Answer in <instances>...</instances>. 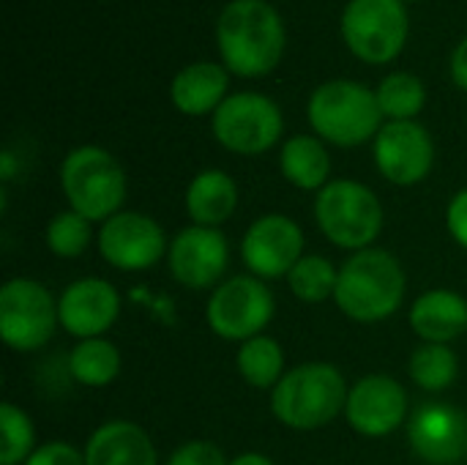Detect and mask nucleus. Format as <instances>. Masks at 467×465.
Wrapping results in <instances>:
<instances>
[{
	"label": "nucleus",
	"instance_id": "23",
	"mask_svg": "<svg viewBox=\"0 0 467 465\" xmlns=\"http://www.w3.org/2000/svg\"><path fill=\"white\" fill-rule=\"evenodd\" d=\"M68 375L88 386L104 389L120 375V351L107 337L79 340L68 354Z\"/></svg>",
	"mask_w": 467,
	"mask_h": 465
},
{
	"label": "nucleus",
	"instance_id": "6",
	"mask_svg": "<svg viewBox=\"0 0 467 465\" xmlns=\"http://www.w3.org/2000/svg\"><path fill=\"white\" fill-rule=\"evenodd\" d=\"M320 233L339 249H369L383 230V206L378 195L353 178L328 181L315 200Z\"/></svg>",
	"mask_w": 467,
	"mask_h": 465
},
{
	"label": "nucleus",
	"instance_id": "21",
	"mask_svg": "<svg viewBox=\"0 0 467 465\" xmlns=\"http://www.w3.org/2000/svg\"><path fill=\"white\" fill-rule=\"evenodd\" d=\"M227 71L216 63H192L175 74L170 96L183 115L216 112L227 93Z\"/></svg>",
	"mask_w": 467,
	"mask_h": 465
},
{
	"label": "nucleus",
	"instance_id": "26",
	"mask_svg": "<svg viewBox=\"0 0 467 465\" xmlns=\"http://www.w3.org/2000/svg\"><path fill=\"white\" fill-rule=\"evenodd\" d=\"M339 269L323 255H304L287 274L290 293L304 304H323L337 293Z\"/></svg>",
	"mask_w": 467,
	"mask_h": 465
},
{
	"label": "nucleus",
	"instance_id": "5",
	"mask_svg": "<svg viewBox=\"0 0 467 465\" xmlns=\"http://www.w3.org/2000/svg\"><path fill=\"white\" fill-rule=\"evenodd\" d=\"M306 112L312 129L339 148L364 145L383 129V110L378 104V93L350 79H334L320 85L312 93Z\"/></svg>",
	"mask_w": 467,
	"mask_h": 465
},
{
	"label": "nucleus",
	"instance_id": "9",
	"mask_svg": "<svg viewBox=\"0 0 467 465\" xmlns=\"http://www.w3.org/2000/svg\"><path fill=\"white\" fill-rule=\"evenodd\" d=\"M213 137L233 153L257 156L271 151L285 129L282 110L263 93H235L227 96L213 112Z\"/></svg>",
	"mask_w": 467,
	"mask_h": 465
},
{
	"label": "nucleus",
	"instance_id": "20",
	"mask_svg": "<svg viewBox=\"0 0 467 465\" xmlns=\"http://www.w3.org/2000/svg\"><path fill=\"white\" fill-rule=\"evenodd\" d=\"M238 208V184L224 170H202L186 186V214L192 225L222 227Z\"/></svg>",
	"mask_w": 467,
	"mask_h": 465
},
{
	"label": "nucleus",
	"instance_id": "4",
	"mask_svg": "<svg viewBox=\"0 0 467 465\" xmlns=\"http://www.w3.org/2000/svg\"><path fill=\"white\" fill-rule=\"evenodd\" d=\"M60 189L71 211L104 225L109 217L120 214L129 184L120 162L109 151L79 145L60 164Z\"/></svg>",
	"mask_w": 467,
	"mask_h": 465
},
{
	"label": "nucleus",
	"instance_id": "18",
	"mask_svg": "<svg viewBox=\"0 0 467 465\" xmlns=\"http://www.w3.org/2000/svg\"><path fill=\"white\" fill-rule=\"evenodd\" d=\"M82 452L88 465H159L150 436L129 419L99 425Z\"/></svg>",
	"mask_w": 467,
	"mask_h": 465
},
{
	"label": "nucleus",
	"instance_id": "25",
	"mask_svg": "<svg viewBox=\"0 0 467 465\" xmlns=\"http://www.w3.org/2000/svg\"><path fill=\"white\" fill-rule=\"evenodd\" d=\"M408 373L413 378V384L424 392H446L457 375H460V362L457 354L451 351V345H441V343H421L408 362Z\"/></svg>",
	"mask_w": 467,
	"mask_h": 465
},
{
	"label": "nucleus",
	"instance_id": "30",
	"mask_svg": "<svg viewBox=\"0 0 467 465\" xmlns=\"http://www.w3.org/2000/svg\"><path fill=\"white\" fill-rule=\"evenodd\" d=\"M164 465H230L224 452L213 441H186L181 444Z\"/></svg>",
	"mask_w": 467,
	"mask_h": 465
},
{
	"label": "nucleus",
	"instance_id": "29",
	"mask_svg": "<svg viewBox=\"0 0 467 465\" xmlns=\"http://www.w3.org/2000/svg\"><path fill=\"white\" fill-rule=\"evenodd\" d=\"M44 238H47V247L55 258L74 260V258L85 255L90 247V238H93L90 219H85L82 214H77L71 208L60 211L49 219Z\"/></svg>",
	"mask_w": 467,
	"mask_h": 465
},
{
	"label": "nucleus",
	"instance_id": "11",
	"mask_svg": "<svg viewBox=\"0 0 467 465\" xmlns=\"http://www.w3.org/2000/svg\"><path fill=\"white\" fill-rule=\"evenodd\" d=\"M170 249L161 225L142 211H120L99 230V252L118 271H148Z\"/></svg>",
	"mask_w": 467,
	"mask_h": 465
},
{
	"label": "nucleus",
	"instance_id": "24",
	"mask_svg": "<svg viewBox=\"0 0 467 465\" xmlns=\"http://www.w3.org/2000/svg\"><path fill=\"white\" fill-rule=\"evenodd\" d=\"M235 367L241 378L254 389H274L285 378V348L279 340L260 334L246 343H241Z\"/></svg>",
	"mask_w": 467,
	"mask_h": 465
},
{
	"label": "nucleus",
	"instance_id": "10",
	"mask_svg": "<svg viewBox=\"0 0 467 465\" xmlns=\"http://www.w3.org/2000/svg\"><path fill=\"white\" fill-rule=\"evenodd\" d=\"M342 36L364 63H389L405 47L408 11L402 0H350L342 14Z\"/></svg>",
	"mask_w": 467,
	"mask_h": 465
},
{
	"label": "nucleus",
	"instance_id": "27",
	"mask_svg": "<svg viewBox=\"0 0 467 465\" xmlns=\"http://www.w3.org/2000/svg\"><path fill=\"white\" fill-rule=\"evenodd\" d=\"M427 101V90L416 74L394 71L378 88V104L391 121H413Z\"/></svg>",
	"mask_w": 467,
	"mask_h": 465
},
{
	"label": "nucleus",
	"instance_id": "28",
	"mask_svg": "<svg viewBox=\"0 0 467 465\" xmlns=\"http://www.w3.org/2000/svg\"><path fill=\"white\" fill-rule=\"evenodd\" d=\"M36 452L33 419L14 403L0 406V465H25Z\"/></svg>",
	"mask_w": 467,
	"mask_h": 465
},
{
	"label": "nucleus",
	"instance_id": "16",
	"mask_svg": "<svg viewBox=\"0 0 467 465\" xmlns=\"http://www.w3.org/2000/svg\"><path fill=\"white\" fill-rule=\"evenodd\" d=\"M408 444L427 465L467 460V411L451 403H424L408 419Z\"/></svg>",
	"mask_w": 467,
	"mask_h": 465
},
{
	"label": "nucleus",
	"instance_id": "3",
	"mask_svg": "<svg viewBox=\"0 0 467 465\" xmlns=\"http://www.w3.org/2000/svg\"><path fill=\"white\" fill-rule=\"evenodd\" d=\"M348 381L328 362H306L285 373L271 389V414L290 430H320L348 406Z\"/></svg>",
	"mask_w": 467,
	"mask_h": 465
},
{
	"label": "nucleus",
	"instance_id": "19",
	"mask_svg": "<svg viewBox=\"0 0 467 465\" xmlns=\"http://www.w3.org/2000/svg\"><path fill=\"white\" fill-rule=\"evenodd\" d=\"M408 321L424 343L449 345L467 332L465 296L449 288H432L413 301Z\"/></svg>",
	"mask_w": 467,
	"mask_h": 465
},
{
	"label": "nucleus",
	"instance_id": "31",
	"mask_svg": "<svg viewBox=\"0 0 467 465\" xmlns=\"http://www.w3.org/2000/svg\"><path fill=\"white\" fill-rule=\"evenodd\" d=\"M25 465H88L85 452L66 441H47L36 447V452L25 460Z\"/></svg>",
	"mask_w": 467,
	"mask_h": 465
},
{
	"label": "nucleus",
	"instance_id": "2",
	"mask_svg": "<svg viewBox=\"0 0 467 465\" xmlns=\"http://www.w3.org/2000/svg\"><path fill=\"white\" fill-rule=\"evenodd\" d=\"M219 52L233 74H268L285 52V25L265 0H233L216 25Z\"/></svg>",
	"mask_w": 467,
	"mask_h": 465
},
{
	"label": "nucleus",
	"instance_id": "35",
	"mask_svg": "<svg viewBox=\"0 0 467 465\" xmlns=\"http://www.w3.org/2000/svg\"><path fill=\"white\" fill-rule=\"evenodd\" d=\"M11 173H14V159H11L8 151H3V181H8Z\"/></svg>",
	"mask_w": 467,
	"mask_h": 465
},
{
	"label": "nucleus",
	"instance_id": "8",
	"mask_svg": "<svg viewBox=\"0 0 467 465\" xmlns=\"http://www.w3.org/2000/svg\"><path fill=\"white\" fill-rule=\"evenodd\" d=\"M60 326L57 301L30 277H14L0 288V337L11 351L33 354L44 348Z\"/></svg>",
	"mask_w": 467,
	"mask_h": 465
},
{
	"label": "nucleus",
	"instance_id": "33",
	"mask_svg": "<svg viewBox=\"0 0 467 465\" xmlns=\"http://www.w3.org/2000/svg\"><path fill=\"white\" fill-rule=\"evenodd\" d=\"M451 77L462 90H467V38L451 55Z\"/></svg>",
	"mask_w": 467,
	"mask_h": 465
},
{
	"label": "nucleus",
	"instance_id": "32",
	"mask_svg": "<svg viewBox=\"0 0 467 465\" xmlns=\"http://www.w3.org/2000/svg\"><path fill=\"white\" fill-rule=\"evenodd\" d=\"M446 227L451 233V238L467 249V189L457 192L446 208Z\"/></svg>",
	"mask_w": 467,
	"mask_h": 465
},
{
	"label": "nucleus",
	"instance_id": "14",
	"mask_svg": "<svg viewBox=\"0 0 467 465\" xmlns=\"http://www.w3.org/2000/svg\"><path fill=\"white\" fill-rule=\"evenodd\" d=\"M410 403L405 386L386 375H364L350 386L345 419L364 439H386L397 428H402L410 417Z\"/></svg>",
	"mask_w": 467,
	"mask_h": 465
},
{
	"label": "nucleus",
	"instance_id": "13",
	"mask_svg": "<svg viewBox=\"0 0 467 465\" xmlns=\"http://www.w3.org/2000/svg\"><path fill=\"white\" fill-rule=\"evenodd\" d=\"M241 258L249 274L263 282L287 277L304 258V230L293 217L265 214L244 233Z\"/></svg>",
	"mask_w": 467,
	"mask_h": 465
},
{
	"label": "nucleus",
	"instance_id": "7",
	"mask_svg": "<svg viewBox=\"0 0 467 465\" xmlns=\"http://www.w3.org/2000/svg\"><path fill=\"white\" fill-rule=\"evenodd\" d=\"M274 312L276 299L271 288L252 274L224 280L219 288L211 291V299L205 304L208 329L227 343H246L252 337H260L274 321Z\"/></svg>",
	"mask_w": 467,
	"mask_h": 465
},
{
	"label": "nucleus",
	"instance_id": "22",
	"mask_svg": "<svg viewBox=\"0 0 467 465\" xmlns=\"http://www.w3.org/2000/svg\"><path fill=\"white\" fill-rule=\"evenodd\" d=\"M282 175L304 192H320L331 175V156L317 137L296 134L282 145L279 153Z\"/></svg>",
	"mask_w": 467,
	"mask_h": 465
},
{
	"label": "nucleus",
	"instance_id": "17",
	"mask_svg": "<svg viewBox=\"0 0 467 465\" xmlns=\"http://www.w3.org/2000/svg\"><path fill=\"white\" fill-rule=\"evenodd\" d=\"M60 326L77 340L104 337L120 315V296L112 282L101 277L74 280L57 299Z\"/></svg>",
	"mask_w": 467,
	"mask_h": 465
},
{
	"label": "nucleus",
	"instance_id": "12",
	"mask_svg": "<svg viewBox=\"0 0 467 465\" xmlns=\"http://www.w3.org/2000/svg\"><path fill=\"white\" fill-rule=\"evenodd\" d=\"M167 266L172 280L189 291L219 288L230 266V241L219 227L189 225L170 241Z\"/></svg>",
	"mask_w": 467,
	"mask_h": 465
},
{
	"label": "nucleus",
	"instance_id": "1",
	"mask_svg": "<svg viewBox=\"0 0 467 465\" xmlns=\"http://www.w3.org/2000/svg\"><path fill=\"white\" fill-rule=\"evenodd\" d=\"M408 291V277L402 263L380 247L353 252L339 266L334 301L356 323H380L391 318Z\"/></svg>",
	"mask_w": 467,
	"mask_h": 465
},
{
	"label": "nucleus",
	"instance_id": "15",
	"mask_svg": "<svg viewBox=\"0 0 467 465\" xmlns=\"http://www.w3.org/2000/svg\"><path fill=\"white\" fill-rule=\"evenodd\" d=\"M375 164L397 186L421 184L435 164V143L416 121H391L375 137Z\"/></svg>",
	"mask_w": 467,
	"mask_h": 465
},
{
	"label": "nucleus",
	"instance_id": "34",
	"mask_svg": "<svg viewBox=\"0 0 467 465\" xmlns=\"http://www.w3.org/2000/svg\"><path fill=\"white\" fill-rule=\"evenodd\" d=\"M230 465H276L268 455H260V452H244L238 458H233Z\"/></svg>",
	"mask_w": 467,
	"mask_h": 465
}]
</instances>
